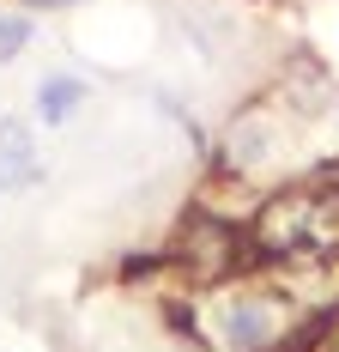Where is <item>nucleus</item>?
<instances>
[{"instance_id": "obj_5", "label": "nucleus", "mask_w": 339, "mask_h": 352, "mask_svg": "<svg viewBox=\"0 0 339 352\" xmlns=\"http://www.w3.org/2000/svg\"><path fill=\"white\" fill-rule=\"evenodd\" d=\"M31 43V19H0V61H12Z\"/></svg>"}, {"instance_id": "obj_2", "label": "nucleus", "mask_w": 339, "mask_h": 352, "mask_svg": "<svg viewBox=\"0 0 339 352\" xmlns=\"http://www.w3.org/2000/svg\"><path fill=\"white\" fill-rule=\"evenodd\" d=\"M285 334V304L261 298V292H237L212 304V340L224 352H267Z\"/></svg>"}, {"instance_id": "obj_4", "label": "nucleus", "mask_w": 339, "mask_h": 352, "mask_svg": "<svg viewBox=\"0 0 339 352\" xmlns=\"http://www.w3.org/2000/svg\"><path fill=\"white\" fill-rule=\"evenodd\" d=\"M79 104H85V85L79 79H49L43 85V122H67Z\"/></svg>"}, {"instance_id": "obj_3", "label": "nucleus", "mask_w": 339, "mask_h": 352, "mask_svg": "<svg viewBox=\"0 0 339 352\" xmlns=\"http://www.w3.org/2000/svg\"><path fill=\"white\" fill-rule=\"evenodd\" d=\"M31 176H36V140H31V128L12 116V122H0V182L25 188Z\"/></svg>"}, {"instance_id": "obj_1", "label": "nucleus", "mask_w": 339, "mask_h": 352, "mask_svg": "<svg viewBox=\"0 0 339 352\" xmlns=\"http://www.w3.org/2000/svg\"><path fill=\"white\" fill-rule=\"evenodd\" d=\"M255 243L267 255H327L339 243V201L334 195H285L261 212Z\"/></svg>"}, {"instance_id": "obj_6", "label": "nucleus", "mask_w": 339, "mask_h": 352, "mask_svg": "<svg viewBox=\"0 0 339 352\" xmlns=\"http://www.w3.org/2000/svg\"><path fill=\"white\" fill-rule=\"evenodd\" d=\"M31 6H55V0H31Z\"/></svg>"}]
</instances>
